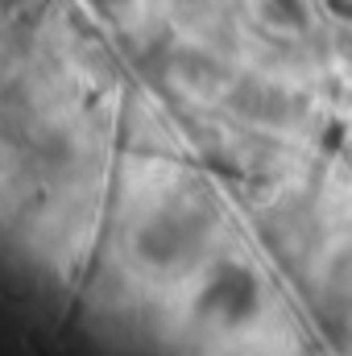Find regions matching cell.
Here are the masks:
<instances>
[{"mask_svg": "<svg viewBox=\"0 0 352 356\" xmlns=\"http://www.w3.org/2000/svg\"><path fill=\"white\" fill-rule=\"evenodd\" d=\"M265 17L269 21H278V25H286V29H303V0H265Z\"/></svg>", "mask_w": 352, "mask_h": 356, "instance_id": "1", "label": "cell"}]
</instances>
